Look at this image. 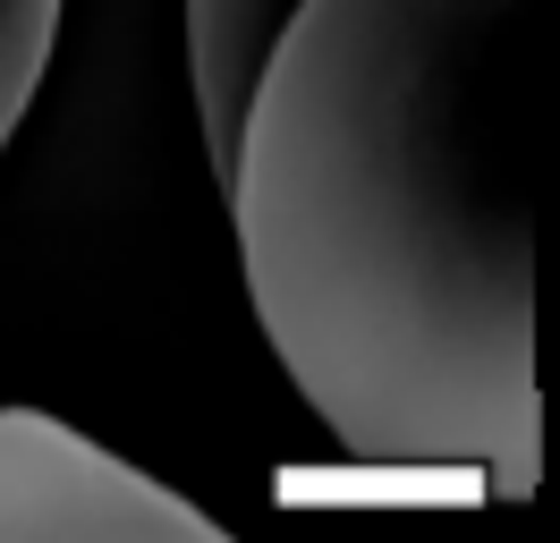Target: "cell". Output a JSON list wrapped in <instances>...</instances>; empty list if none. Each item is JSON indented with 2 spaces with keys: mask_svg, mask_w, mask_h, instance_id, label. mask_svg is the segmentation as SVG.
<instances>
[{
  "mask_svg": "<svg viewBox=\"0 0 560 543\" xmlns=\"http://www.w3.org/2000/svg\"><path fill=\"white\" fill-rule=\"evenodd\" d=\"M526 0H298L221 178L280 373L365 467L544 484Z\"/></svg>",
  "mask_w": 560,
  "mask_h": 543,
  "instance_id": "1",
  "label": "cell"
},
{
  "mask_svg": "<svg viewBox=\"0 0 560 543\" xmlns=\"http://www.w3.org/2000/svg\"><path fill=\"white\" fill-rule=\"evenodd\" d=\"M0 543H221V518L51 407H0Z\"/></svg>",
  "mask_w": 560,
  "mask_h": 543,
  "instance_id": "2",
  "label": "cell"
},
{
  "mask_svg": "<svg viewBox=\"0 0 560 543\" xmlns=\"http://www.w3.org/2000/svg\"><path fill=\"white\" fill-rule=\"evenodd\" d=\"M289 18H298V0H187V85H196L212 178H230V162H238L255 77H264Z\"/></svg>",
  "mask_w": 560,
  "mask_h": 543,
  "instance_id": "3",
  "label": "cell"
}]
</instances>
